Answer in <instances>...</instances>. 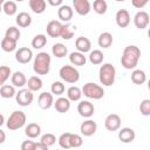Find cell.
I'll return each instance as SVG.
<instances>
[{"label": "cell", "mask_w": 150, "mask_h": 150, "mask_svg": "<svg viewBox=\"0 0 150 150\" xmlns=\"http://www.w3.org/2000/svg\"><path fill=\"white\" fill-rule=\"evenodd\" d=\"M139 57H141V49L137 46L130 45L123 49V53L121 56V63L125 69L131 70L137 66Z\"/></svg>", "instance_id": "cell-1"}, {"label": "cell", "mask_w": 150, "mask_h": 150, "mask_svg": "<svg viewBox=\"0 0 150 150\" xmlns=\"http://www.w3.org/2000/svg\"><path fill=\"white\" fill-rule=\"evenodd\" d=\"M35 144L36 142L34 141H23L21 143V150H35Z\"/></svg>", "instance_id": "cell-45"}, {"label": "cell", "mask_w": 150, "mask_h": 150, "mask_svg": "<svg viewBox=\"0 0 150 150\" xmlns=\"http://www.w3.org/2000/svg\"><path fill=\"white\" fill-rule=\"evenodd\" d=\"M75 47L81 53H88L91 49V42L86 36H79L75 41Z\"/></svg>", "instance_id": "cell-20"}, {"label": "cell", "mask_w": 150, "mask_h": 150, "mask_svg": "<svg viewBox=\"0 0 150 150\" xmlns=\"http://www.w3.org/2000/svg\"><path fill=\"white\" fill-rule=\"evenodd\" d=\"M82 89H80L76 86H71L67 89V97L71 101V102H77L81 100L82 97Z\"/></svg>", "instance_id": "cell-27"}, {"label": "cell", "mask_w": 150, "mask_h": 150, "mask_svg": "<svg viewBox=\"0 0 150 150\" xmlns=\"http://www.w3.org/2000/svg\"><path fill=\"white\" fill-rule=\"evenodd\" d=\"M46 0H29V8L35 14H42L46 11Z\"/></svg>", "instance_id": "cell-25"}, {"label": "cell", "mask_w": 150, "mask_h": 150, "mask_svg": "<svg viewBox=\"0 0 150 150\" xmlns=\"http://www.w3.org/2000/svg\"><path fill=\"white\" fill-rule=\"evenodd\" d=\"M59 75H60V77L64 82L70 83V84H74V83H76L80 80V73H79V70L75 67L69 66V64L62 66L60 68V70H59Z\"/></svg>", "instance_id": "cell-6"}, {"label": "cell", "mask_w": 150, "mask_h": 150, "mask_svg": "<svg viewBox=\"0 0 150 150\" xmlns=\"http://www.w3.org/2000/svg\"><path fill=\"white\" fill-rule=\"evenodd\" d=\"M91 7L96 14L103 15V14H105V12L108 9V4L105 2V0H94Z\"/></svg>", "instance_id": "cell-33"}, {"label": "cell", "mask_w": 150, "mask_h": 150, "mask_svg": "<svg viewBox=\"0 0 150 150\" xmlns=\"http://www.w3.org/2000/svg\"><path fill=\"white\" fill-rule=\"evenodd\" d=\"M47 43V36L45 34H38L32 40V47L34 49H41Z\"/></svg>", "instance_id": "cell-34"}, {"label": "cell", "mask_w": 150, "mask_h": 150, "mask_svg": "<svg viewBox=\"0 0 150 150\" xmlns=\"http://www.w3.org/2000/svg\"><path fill=\"white\" fill-rule=\"evenodd\" d=\"M52 53H53V55H54L55 57L61 59V57H64V56L68 54V49H67V47H66L63 43L59 42V43L53 45V47H52Z\"/></svg>", "instance_id": "cell-30"}, {"label": "cell", "mask_w": 150, "mask_h": 150, "mask_svg": "<svg viewBox=\"0 0 150 150\" xmlns=\"http://www.w3.org/2000/svg\"><path fill=\"white\" fill-rule=\"evenodd\" d=\"M115 76H116V69L111 63H103L100 67L98 70V79L101 84L105 87H110L115 82Z\"/></svg>", "instance_id": "cell-3"}, {"label": "cell", "mask_w": 150, "mask_h": 150, "mask_svg": "<svg viewBox=\"0 0 150 150\" xmlns=\"http://www.w3.org/2000/svg\"><path fill=\"white\" fill-rule=\"evenodd\" d=\"M94 104L89 101H80V103L77 104V112L84 118H90L94 115Z\"/></svg>", "instance_id": "cell-10"}, {"label": "cell", "mask_w": 150, "mask_h": 150, "mask_svg": "<svg viewBox=\"0 0 150 150\" xmlns=\"http://www.w3.org/2000/svg\"><path fill=\"white\" fill-rule=\"evenodd\" d=\"M73 36H74V29H73V27H71L70 23L66 22V23L63 25V27H62L61 38H62L63 40H70Z\"/></svg>", "instance_id": "cell-39"}, {"label": "cell", "mask_w": 150, "mask_h": 150, "mask_svg": "<svg viewBox=\"0 0 150 150\" xmlns=\"http://www.w3.org/2000/svg\"><path fill=\"white\" fill-rule=\"evenodd\" d=\"M16 42L18 41H14L9 38H4L1 40V48L4 52H7V53H11V52H14L16 49Z\"/></svg>", "instance_id": "cell-35"}, {"label": "cell", "mask_w": 150, "mask_h": 150, "mask_svg": "<svg viewBox=\"0 0 150 150\" xmlns=\"http://www.w3.org/2000/svg\"><path fill=\"white\" fill-rule=\"evenodd\" d=\"M38 104L41 109L46 110V109H49L52 105H54V97H53V94L52 93H48V91H43L39 95V98H38Z\"/></svg>", "instance_id": "cell-15"}, {"label": "cell", "mask_w": 150, "mask_h": 150, "mask_svg": "<svg viewBox=\"0 0 150 150\" xmlns=\"http://www.w3.org/2000/svg\"><path fill=\"white\" fill-rule=\"evenodd\" d=\"M11 81H12V84L18 87V88H22L25 86H27V79L25 76V74L22 71H15L12 74L11 76Z\"/></svg>", "instance_id": "cell-22"}, {"label": "cell", "mask_w": 150, "mask_h": 150, "mask_svg": "<svg viewBox=\"0 0 150 150\" xmlns=\"http://www.w3.org/2000/svg\"><path fill=\"white\" fill-rule=\"evenodd\" d=\"M149 2V0H131V4L135 8L137 9H142L143 7L146 6V4Z\"/></svg>", "instance_id": "cell-46"}, {"label": "cell", "mask_w": 150, "mask_h": 150, "mask_svg": "<svg viewBox=\"0 0 150 150\" xmlns=\"http://www.w3.org/2000/svg\"><path fill=\"white\" fill-rule=\"evenodd\" d=\"M50 55L46 52L38 53L33 62V70L38 75H47L50 70Z\"/></svg>", "instance_id": "cell-2"}, {"label": "cell", "mask_w": 150, "mask_h": 150, "mask_svg": "<svg viewBox=\"0 0 150 150\" xmlns=\"http://www.w3.org/2000/svg\"><path fill=\"white\" fill-rule=\"evenodd\" d=\"M34 100V95H33V91L28 88H21L16 95H15V101L21 107H28L32 104Z\"/></svg>", "instance_id": "cell-7"}, {"label": "cell", "mask_w": 150, "mask_h": 150, "mask_svg": "<svg viewBox=\"0 0 150 150\" xmlns=\"http://www.w3.org/2000/svg\"><path fill=\"white\" fill-rule=\"evenodd\" d=\"M2 11H4V13L6 15L12 16V15H14L16 13L18 6H16V4L14 1H5L2 4Z\"/></svg>", "instance_id": "cell-36"}, {"label": "cell", "mask_w": 150, "mask_h": 150, "mask_svg": "<svg viewBox=\"0 0 150 150\" xmlns=\"http://www.w3.org/2000/svg\"><path fill=\"white\" fill-rule=\"evenodd\" d=\"M15 22L19 27L27 28L32 25V16L27 12H20L15 18Z\"/></svg>", "instance_id": "cell-21"}, {"label": "cell", "mask_w": 150, "mask_h": 150, "mask_svg": "<svg viewBox=\"0 0 150 150\" xmlns=\"http://www.w3.org/2000/svg\"><path fill=\"white\" fill-rule=\"evenodd\" d=\"M131 81L135 84H143L146 81V75L142 69H134L131 73Z\"/></svg>", "instance_id": "cell-28"}, {"label": "cell", "mask_w": 150, "mask_h": 150, "mask_svg": "<svg viewBox=\"0 0 150 150\" xmlns=\"http://www.w3.org/2000/svg\"><path fill=\"white\" fill-rule=\"evenodd\" d=\"M115 1H117V2H123V1H125V0H115Z\"/></svg>", "instance_id": "cell-53"}, {"label": "cell", "mask_w": 150, "mask_h": 150, "mask_svg": "<svg viewBox=\"0 0 150 150\" xmlns=\"http://www.w3.org/2000/svg\"><path fill=\"white\" fill-rule=\"evenodd\" d=\"M135 137H136V134H135L134 129H131V128L125 127V128L120 129V131H118V139L122 143H130L135 139Z\"/></svg>", "instance_id": "cell-18"}, {"label": "cell", "mask_w": 150, "mask_h": 150, "mask_svg": "<svg viewBox=\"0 0 150 150\" xmlns=\"http://www.w3.org/2000/svg\"><path fill=\"white\" fill-rule=\"evenodd\" d=\"M32 59H33V52L28 47H21L15 52V60L21 64H26L30 62Z\"/></svg>", "instance_id": "cell-9"}, {"label": "cell", "mask_w": 150, "mask_h": 150, "mask_svg": "<svg viewBox=\"0 0 150 150\" xmlns=\"http://www.w3.org/2000/svg\"><path fill=\"white\" fill-rule=\"evenodd\" d=\"M139 112L143 116H150V98H145L139 103Z\"/></svg>", "instance_id": "cell-43"}, {"label": "cell", "mask_w": 150, "mask_h": 150, "mask_svg": "<svg viewBox=\"0 0 150 150\" xmlns=\"http://www.w3.org/2000/svg\"><path fill=\"white\" fill-rule=\"evenodd\" d=\"M70 100L68 97H59L55 102H54V108L57 112L60 114H64L70 109Z\"/></svg>", "instance_id": "cell-19"}, {"label": "cell", "mask_w": 150, "mask_h": 150, "mask_svg": "<svg viewBox=\"0 0 150 150\" xmlns=\"http://www.w3.org/2000/svg\"><path fill=\"white\" fill-rule=\"evenodd\" d=\"M5 36L9 38V39H12L14 41H18L20 39V36H21V33H20L19 28H16L15 26H11V27L7 28V30L5 33Z\"/></svg>", "instance_id": "cell-38"}, {"label": "cell", "mask_w": 150, "mask_h": 150, "mask_svg": "<svg viewBox=\"0 0 150 150\" xmlns=\"http://www.w3.org/2000/svg\"><path fill=\"white\" fill-rule=\"evenodd\" d=\"M62 27L63 25L57 21V20H52L47 23L46 26V30H47V34L50 36V38H59L61 36V32H62Z\"/></svg>", "instance_id": "cell-13"}, {"label": "cell", "mask_w": 150, "mask_h": 150, "mask_svg": "<svg viewBox=\"0 0 150 150\" xmlns=\"http://www.w3.org/2000/svg\"><path fill=\"white\" fill-rule=\"evenodd\" d=\"M64 90H66V87H64V84H63L62 82H60V81H55V82H53L52 86H50V91H52L53 95L60 96V95H62V94L64 93Z\"/></svg>", "instance_id": "cell-40"}, {"label": "cell", "mask_w": 150, "mask_h": 150, "mask_svg": "<svg viewBox=\"0 0 150 150\" xmlns=\"http://www.w3.org/2000/svg\"><path fill=\"white\" fill-rule=\"evenodd\" d=\"M149 21H150V16L146 12L144 11H139L135 14L134 16V23L136 26V28L138 29H144L148 27L149 25Z\"/></svg>", "instance_id": "cell-12"}, {"label": "cell", "mask_w": 150, "mask_h": 150, "mask_svg": "<svg viewBox=\"0 0 150 150\" xmlns=\"http://www.w3.org/2000/svg\"><path fill=\"white\" fill-rule=\"evenodd\" d=\"M148 36H149V39H150V28L148 29Z\"/></svg>", "instance_id": "cell-52"}, {"label": "cell", "mask_w": 150, "mask_h": 150, "mask_svg": "<svg viewBox=\"0 0 150 150\" xmlns=\"http://www.w3.org/2000/svg\"><path fill=\"white\" fill-rule=\"evenodd\" d=\"M35 150H48V146L45 145L42 142H39L35 144Z\"/></svg>", "instance_id": "cell-48"}, {"label": "cell", "mask_w": 150, "mask_h": 150, "mask_svg": "<svg viewBox=\"0 0 150 150\" xmlns=\"http://www.w3.org/2000/svg\"><path fill=\"white\" fill-rule=\"evenodd\" d=\"M83 144V139L80 135L77 134H71V138H70V145L71 148H80Z\"/></svg>", "instance_id": "cell-44"}, {"label": "cell", "mask_w": 150, "mask_h": 150, "mask_svg": "<svg viewBox=\"0 0 150 150\" xmlns=\"http://www.w3.org/2000/svg\"><path fill=\"white\" fill-rule=\"evenodd\" d=\"M115 20H116V23L118 27L125 28L130 25V20H131L130 13L127 9H118L115 15Z\"/></svg>", "instance_id": "cell-14"}, {"label": "cell", "mask_w": 150, "mask_h": 150, "mask_svg": "<svg viewBox=\"0 0 150 150\" xmlns=\"http://www.w3.org/2000/svg\"><path fill=\"white\" fill-rule=\"evenodd\" d=\"M82 94L90 100H101L104 96V90L100 84L88 82L82 87Z\"/></svg>", "instance_id": "cell-5"}, {"label": "cell", "mask_w": 150, "mask_h": 150, "mask_svg": "<svg viewBox=\"0 0 150 150\" xmlns=\"http://www.w3.org/2000/svg\"><path fill=\"white\" fill-rule=\"evenodd\" d=\"M9 76H12L11 68L7 66H1L0 67V83H1V86L5 84V82L9 79Z\"/></svg>", "instance_id": "cell-41"}, {"label": "cell", "mask_w": 150, "mask_h": 150, "mask_svg": "<svg viewBox=\"0 0 150 150\" xmlns=\"http://www.w3.org/2000/svg\"><path fill=\"white\" fill-rule=\"evenodd\" d=\"M0 95L4 98H11L16 95L15 91V86L13 84H2L0 88Z\"/></svg>", "instance_id": "cell-32"}, {"label": "cell", "mask_w": 150, "mask_h": 150, "mask_svg": "<svg viewBox=\"0 0 150 150\" xmlns=\"http://www.w3.org/2000/svg\"><path fill=\"white\" fill-rule=\"evenodd\" d=\"M47 2L53 7H60V6H62L63 0H47Z\"/></svg>", "instance_id": "cell-47"}, {"label": "cell", "mask_w": 150, "mask_h": 150, "mask_svg": "<svg viewBox=\"0 0 150 150\" xmlns=\"http://www.w3.org/2000/svg\"><path fill=\"white\" fill-rule=\"evenodd\" d=\"M103 57H104V55L100 49H94V50H90V53H89V61L94 66L102 64Z\"/></svg>", "instance_id": "cell-29"}, {"label": "cell", "mask_w": 150, "mask_h": 150, "mask_svg": "<svg viewBox=\"0 0 150 150\" xmlns=\"http://www.w3.org/2000/svg\"><path fill=\"white\" fill-rule=\"evenodd\" d=\"M69 61L73 66H84L87 62V59L84 56V53L81 52H73L69 55Z\"/></svg>", "instance_id": "cell-23"}, {"label": "cell", "mask_w": 150, "mask_h": 150, "mask_svg": "<svg viewBox=\"0 0 150 150\" xmlns=\"http://www.w3.org/2000/svg\"><path fill=\"white\" fill-rule=\"evenodd\" d=\"M148 89H149V90H150V80H149V81H148Z\"/></svg>", "instance_id": "cell-51"}, {"label": "cell", "mask_w": 150, "mask_h": 150, "mask_svg": "<svg viewBox=\"0 0 150 150\" xmlns=\"http://www.w3.org/2000/svg\"><path fill=\"white\" fill-rule=\"evenodd\" d=\"M121 124H122V121H121V117L117 114H110L104 120V127H105V129L108 131H117V130H120Z\"/></svg>", "instance_id": "cell-8"}, {"label": "cell", "mask_w": 150, "mask_h": 150, "mask_svg": "<svg viewBox=\"0 0 150 150\" xmlns=\"http://www.w3.org/2000/svg\"><path fill=\"white\" fill-rule=\"evenodd\" d=\"M96 130H97V124L93 120H87V121L82 122L81 125H80V131L86 137L93 136L96 132Z\"/></svg>", "instance_id": "cell-16"}, {"label": "cell", "mask_w": 150, "mask_h": 150, "mask_svg": "<svg viewBox=\"0 0 150 150\" xmlns=\"http://www.w3.org/2000/svg\"><path fill=\"white\" fill-rule=\"evenodd\" d=\"M15 1H16V2H22L23 0H15Z\"/></svg>", "instance_id": "cell-54"}, {"label": "cell", "mask_w": 150, "mask_h": 150, "mask_svg": "<svg viewBox=\"0 0 150 150\" xmlns=\"http://www.w3.org/2000/svg\"><path fill=\"white\" fill-rule=\"evenodd\" d=\"M25 134L28 138H36L41 135V127L38 123H29L25 128Z\"/></svg>", "instance_id": "cell-24"}, {"label": "cell", "mask_w": 150, "mask_h": 150, "mask_svg": "<svg viewBox=\"0 0 150 150\" xmlns=\"http://www.w3.org/2000/svg\"><path fill=\"white\" fill-rule=\"evenodd\" d=\"M6 139V135H5V131L2 129H0V144H2Z\"/></svg>", "instance_id": "cell-49"}, {"label": "cell", "mask_w": 150, "mask_h": 150, "mask_svg": "<svg viewBox=\"0 0 150 150\" xmlns=\"http://www.w3.org/2000/svg\"><path fill=\"white\" fill-rule=\"evenodd\" d=\"M40 142H42L45 145H47L48 148H50L52 145L55 144V142H56V137H55V135H53V134H50V132H47V134H45V135L41 136Z\"/></svg>", "instance_id": "cell-42"}, {"label": "cell", "mask_w": 150, "mask_h": 150, "mask_svg": "<svg viewBox=\"0 0 150 150\" xmlns=\"http://www.w3.org/2000/svg\"><path fill=\"white\" fill-rule=\"evenodd\" d=\"M97 43L101 48H109L112 45V35L109 32H103L100 34Z\"/></svg>", "instance_id": "cell-26"}, {"label": "cell", "mask_w": 150, "mask_h": 150, "mask_svg": "<svg viewBox=\"0 0 150 150\" xmlns=\"http://www.w3.org/2000/svg\"><path fill=\"white\" fill-rule=\"evenodd\" d=\"M73 7L75 12L81 16L89 14V12L91 11V5L89 0H73Z\"/></svg>", "instance_id": "cell-11"}, {"label": "cell", "mask_w": 150, "mask_h": 150, "mask_svg": "<svg viewBox=\"0 0 150 150\" xmlns=\"http://www.w3.org/2000/svg\"><path fill=\"white\" fill-rule=\"evenodd\" d=\"M0 118H1V122H0V125H2L4 123H5V117H4V115L1 114V116H0Z\"/></svg>", "instance_id": "cell-50"}, {"label": "cell", "mask_w": 150, "mask_h": 150, "mask_svg": "<svg viewBox=\"0 0 150 150\" xmlns=\"http://www.w3.org/2000/svg\"><path fill=\"white\" fill-rule=\"evenodd\" d=\"M73 15H74V11L68 5H62L57 9V16L63 22H69L73 19Z\"/></svg>", "instance_id": "cell-17"}, {"label": "cell", "mask_w": 150, "mask_h": 150, "mask_svg": "<svg viewBox=\"0 0 150 150\" xmlns=\"http://www.w3.org/2000/svg\"><path fill=\"white\" fill-rule=\"evenodd\" d=\"M26 121H27L26 114L21 110H15L9 115V117L6 122V127L11 131H14V130H18V129L22 128L26 124Z\"/></svg>", "instance_id": "cell-4"}, {"label": "cell", "mask_w": 150, "mask_h": 150, "mask_svg": "<svg viewBox=\"0 0 150 150\" xmlns=\"http://www.w3.org/2000/svg\"><path fill=\"white\" fill-rule=\"evenodd\" d=\"M27 88L32 91H39L42 88V80L39 76H30L27 81Z\"/></svg>", "instance_id": "cell-31"}, {"label": "cell", "mask_w": 150, "mask_h": 150, "mask_svg": "<svg viewBox=\"0 0 150 150\" xmlns=\"http://www.w3.org/2000/svg\"><path fill=\"white\" fill-rule=\"evenodd\" d=\"M70 138H71V132H63L60 137H59V145L62 149H70Z\"/></svg>", "instance_id": "cell-37"}]
</instances>
